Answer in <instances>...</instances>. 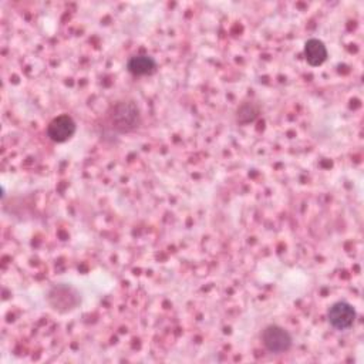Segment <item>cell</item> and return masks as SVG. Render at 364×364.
<instances>
[{
  "label": "cell",
  "mask_w": 364,
  "mask_h": 364,
  "mask_svg": "<svg viewBox=\"0 0 364 364\" xmlns=\"http://www.w3.org/2000/svg\"><path fill=\"white\" fill-rule=\"evenodd\" d=\"M75 129H77L75 121L70 115L63 114L50 121V124L47 125V136L53 142L63 144L75 134Z\"/></svg>",
  "instance_id": "5b68a950"
},
{
  "label": "cell",
  "mask_w": 364,
  "mask_h": 364,
  "mask_svg": "<svg viewBox=\"0 0 364 364\" xmlns=\"http://www.w3.org/2000/svg\"><path fill=\"white\" fill-rule=\"evenodd\" d=\"M262 344L269 353L283 354L290 350L293 338L290 333L277 324H270L262 331Z\"/></svg>",
  "instance_id": "3957f363"
},
{
  "label": "cell",
  "mask_w": 364,
  "mask_h": 364,
  "mask_svg": "<svg viewBox=\"0 0 364 364\" xmlns=\"http://www.w3.org/2000/svg\"><path fill=\"white\" fill-rule=\"evenodd\" d=\"M109 122L118 132H131L141 124V112L134 101H119L109 111Z\"/></svg>",
  "instance_id": "6da1fadb"
},
{
  "label": "cell",
  "mask_w": 364,
  "mask_h": 364,
  "mask_svg": "<svg viewBox=\"0 0 364 364\" xmlns=\"http://www.w3.org/2000/svg\"><path fill=\"white\" fill-rule=\"evenodd\" d=\"M303 54H304V60L311 67H318L327 60V48L324 43L318 38H309L304 43Z\"/></svg>",
  "instance_id": "52a82bcc"
},
{
  "label": "cell",
  "mask_w": 364,
  "mask_h": 364,
  "mask_svg": "<svg viewBox=\"0 0 364 364\" xmlns=\"http://www.w3.org/2000/svg\"><path fill=\"white\" fill-rule=\"evenodd\" d=\"M47 300H48V304L60 313H67L74 310L81 301L80 293L68 284L53 286L47 294Z\"/></svg>",
  "instance_id": "7a4b0ae2"
},
{
  "label": "cell",
  "mask_w": 364,
  "mask_h": 364,
  "mask_svg": "<svg viewBox=\"0 0 364 364\" xmlns=\"http://www.w3.org/2000/svg\"><path fill=\"white\" fill-rule=\"evenodd\" d=\"M158 68V64L154 57L148 54H136L129 57L127 61V70L136 77H144V75H152Z\"/></svg>",
  "instance_id": "8992f818"
},
{
  "label": "cell",
  "mask_w": 364,
  "mask_h": 364,
  "mask_svg": "<svg viewBox=\"0 0 364 364\" xmlns=\"http://www.w3.org/2000/svg\"><path fill=\"white\" fill-rule=\"evenodd\" d=\"M327 320L336 330H347L355 321V310L347 301H337L330 306L327 311Z\"/></svg>",
  "instance_id": "277c9868"
},
{
  "label": "cell",
  "mask_w": 364,
  "mask_h": 364,
  "mask_svg": "<svg viewBox=\"0 0 364 364\" xmlns=\"http://www.w3.org/2000/svg\"><path fill=\"white\" fill-rule=\"evenodd\" d=\"M257 115H259V108L253 102H245L236 111V119L240 124L253 122L257 118Z\"/></svg>",
  "instance_id": "ba28073f"
}]
</instances>
